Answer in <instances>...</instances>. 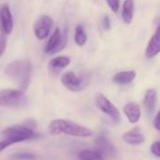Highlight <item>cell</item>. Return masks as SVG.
<instances>
[{
	"label": "cell",
	"mask_w": 160,
	"mask_h": 160,
	"mask_svg": "<svg viewBox=\"0 0 160 160\" xmlns=\"http://www.w3.org/2000/svg\"><path fill=\"white\" fill-rule=\"evenodd\" d=\"M32 73V65L29 59H19L8 63L5 68V74L15 82L19 90L25 92L27 89Z\"/></svg>",
	"instance_id": "cell-1"
},
{
	"label": "cell",
	"mask_w": 160,
	"mask_h": 160,
	"mask_svg": "<svg viewBox=\"0 0 160 160\" xmlns=\"http://www.w3.org/2000/svg\"><path fill=\"white\" fill-rule=\"evenodd\" d=\"M48 131L52 136H58L64 133L73 137L90 138L94 135V132L90 128L81 126L73 121L63 119H56L52 121L48 127Z\"/></svg>",
	"instance_id": "cell-2"
},
{
	"label": "cell",
	"mask_w": 160,
	"mask_h": 160,
	"mask_svg": "<svg viewBox=\"0 0 160 160\" xmlns=\"http://www.w3.org/2000/svg\"><path fill=\"white\" fill-rule=\"evenodd\" d=\"M2 141H4L8 146H10L17 142H22L24 141L34 139L35 137H37V134L34 131V129L28 128L27 126L15 125L7 128L2 132Z\"/></svg>",
	"instance_id": "cell-3"
},
{
	"label": "cell",
	"mask_w": 160,
	"mask_h": 160,
	"mask_svg": "<svg viewBox=\"0 0 160 160\" xmlns=\"http://www.w3.org/2000/svg\"><path fill=\"white\" fill-rule=\"evenodd\" d=\"M61 82L69 91L80 92L89 84L90 76L86 72H82L77 76L75 72L68 70L61 76Z\"/></svg>",
	"instance_id": "cell-4"
},
{
	"label": "cell",
	"mask_w": 160,
	"mask_h": 160,
	"mask_svg": "<svg viewBox=\"0 0 160 160\" xmlns=\"http://www.w3.org/2000/svg\"><path fill=\"white\" fill-rule=\"evenodd\" d=\"M27 102L23 91L19 89H3L0 91V107L21 108Z\"/></svg>",
	"instance_id": "cell-5"
},
{
	"label": "cell",
	"mask_w": 160,
	"mask_h": 160,
	"mask_svg": "<svg viewBox=\"0 0 160 160\" xmlns=\"http://www.w3.org/2000/svg\"><path fill=\"white\" fill-rule=\"evenodd\" d=\"M68 43V30L65 29L63 34L59 27H56L53 33L52 34L51 38H49L44 52L49 54H54L60 51H62Z\"/></svg>",
	"instance_id": "cell-6"
},
{
	"label": "cell",
	"mask_w": 160,
	"mask_h": 160,
	"mask_svg": "<svg viewBox=\"0 0 160 160\" xmlns=\"http://www.w3.org/2000/svg\"><path fill=\"white\" fill-rule=\"evenodd\" d=\"M96 105L102 112H104L106 115H108L115 124H119L121 122L122 117H121V113H120L119 110L103 94L97 95Z\"/></svg>",
	"instance_id": "cell-7"
},
{
	"label": "cell",
	"mask_w": 160,
	"mask_h": 160,
	"mask_svg": "<svg viewBox=\"0 0 160 160\" xmlns=\"http://www.w3.org/2000/svg\"><path fill=\"white\" fill-rule=\"evenodd\" d=\"M53 25V20L48 15H41L34 24V33L38 39L46 38Z\"/></svg>",
	"instance_id": "cell-8"
},
{
	"label": "cell",
	"mask_w": 160,
	"mask_h": 160,
	"mask_svg": "<svg viewBox=\"0 0 160 160\" xmlns=\"http://www.w3.org/2000/svg\"><path fill=\"white\" fill-rule=\"evenodd\" d=\"M96 151H98L103 158H114L117 156V149L114 144L105 136H98L96 141Z\"/></svg>",
	"instance_id": "cell-9"
},
{
	"label": "cell",
	"mask_w": 160,
	"mask_h": 160,
	"mask_svg": "<svg viewBox=\"0 0 160 160\" xmlns=\"http://www.w3.org/2000/svg\"><path fill=\"white\" fill-rule=\"evenodd\" d=\"M0 23L5 34L8 35L13 30V18L8 4L5 3L0 8Z\"/></svg>",
	"instance_id": "cell-10"
},
{
	"label": "cell",
	"mask_w": 160,
	"mask_h": 160,
	"mask_svg": "<svg viewBox=\"0 0 160 160\" xmlns=\"http://www.w3.org/2000/svg\"><path fill=\"white\" fill-rule=\"evenodd\" d=\"M123 112L125 115L127 116L128 120L131 124H136L141 119L142 111H141L140 105L137 102L131 101V102L127 103L123 108Z\"/></svg>",
	"instance_id": "cell-11"
},
{
	"label": "cell",
	"mask_w": 160,
	"mask_h": 160,
	"mask_svg": "<svg viewBox=\"0 0 160 160\" xmlns=\"http://www.w3.org/2000/svg\"><path fill=\"white\" fill-rule=\"evenodd\" d=\"M160 52V26L159 23L156 29L155 34L152 36L147 48L145 50V56L147 58H154Z\"/></svg>",
	"instance_id": "cell-12"
},
{
	"label": "cell",
	"mask_w": 160,
	"mask_h": 160,
	"mask_svg": "<svg viewBox=\"0 0 160 160\" xmlns=\"http://www.w3.org/2000/svg\"><path fill=\"white\" fill-rule=\"evenodd\" d=\"M158 103V93L155 89H148L144 96V108L148 116H153L157 108Z\"/></svg>",
	"instance_id": "cell-13"
},
{
	"label": "cell",
	"mask_w": 160,
	"mask_h": 160,
	"mask_svg": "<svg viewBox=\"0 0 160 160\" xmlns=\"http://www.w3.org/2000/svg\"><path fill=\"white\" fill-rule=\"evenodd\" d=\"M136 78V72L134 70H126V71H120L117 72L115 75H113L112 81V82L120 85H125L132 82Z\"/></svg>",
	"instance_id": "cell-14"
},
{
	"label": "cell",
	"mask_w": 160,
	"mask_h": 160,
	"mask_svg": "<svg viewBox=\"0 0 160 160\" xmlns=\"http://www.w3.org/2000/svg\"><path fill=\"white\" fill-rule=\"evenodd\" d=\"M122 138L128 144L130 145H140L145 142V137L143 136V134L137 131L136 129L125 132Z\"/></svg>",
	"instance_id": "cell-15"
},
{
	"label": "cell",
	"mask_w": 160,
	"mask_h": 160,
	"mask_svg": "<svg viewBox=\"0 0 160 160\" xmlns=\"http://www.w3.org/2000/svg\"><path fill=\"white\" fill-rule=\"evenodd\" d=\"M70 64V58L66 55H59L51 59L49 68L53 72H59L61 69L67 68Z\"/></svg>",
	"instance_id": "cell-16"
},
{
	"label": "cell",
	"mask_w": 160,
	"mask_h": 160,
	"mask_svg": "<svg viewBox=\"0 0 160 160\" xmlns=\"http://www.w3.org/2000/svg\"><path fill=\"white\" fill-rule=\"evenodd\" d=\"M135 11V4L133 0H125L123 4V9H122V18L123 21L129 24L132 22L133 16Z\"/></svg>",
	"instance_id": "cell-17"
},
{
	"label": "cell",
	"mask_w": 160,
	"mask_h": 160,
	"mask_svg": "<svg viewBox=\"0 0 160 160\" xmlns=\"http://www.w3.org/2000/svg\"><path fill=\"white\" fill-rule=\"evenodd\" d=\"M78 157L80 160H106L96 150H82L79 153Z\"/></svg>",
	"instance_id": "cell-18"
},
{
	"label": "cell",
	"mask_w": 160,
	"mask_h": 160,
	"mask_svg": "<svg viewBox=\"0 0 160 160\" xmlns=\"http://www.w3.org/2000/svg\"><path fill=\"white\" fill-rule=\"evenodd\" d=\"M75 42L78 46L82 47L87 40V36L84 32L83 26L82 24H78L75 28V35H74Z\"/></svg>",
	"instance_id": "cell-19"
},
{
	"label": "cell",
	"mask_w": 160,
	"mask_h": 160,
	"mask_svg": "<svg viewBox=\"0 0 160 160\" xmlns=\"http://www.w3.org/2000/svg\"><path fill=\"white\" fill-rule=\"evenodd\" d=\"M7 49V37L3 34H0V58L4 55Z\"/></svg>",
	"instance_id": "cell-20"
},
{
	"label": "cell",
	"mask_w": 160,
	"mask_h": 160,
	"mask_svg": "<svg viewBox=\"0 0 160 160\" xmlns=\"http://www.w3.org/2000/svg\"><path fill=\"white\" fill-rule=\"evenodd\" d=\"M108 6L112 9V12L116 13L120 8V0H106Z\"/></svg>",
	"instance_id": "cell-21"
},
{
	"label": "cell",
	"mask_w": 160,
	"mask_h": 160,
	"mask_svg": "<svg viewBox=\"0 0 160 160\" xmlns=\"http://www.w3.org/2000/svg\"><path fill=\"white\" fill-rule=\"evenodd\" d=\"M150 150H151V153L154 155V156H156L157 158H159L160 157V142L158 141H157V142H155L152 145H151V147H150Z\"/></svg>",
	"instance_id": "cell-22"
},
{
	"label": "cell",
	"mask_w": 160,
	"mask_h": 160,
	"mask_svg": "<svg viewBox=\"0 0 160 160\" xmlns=\"http://www.w3.org/2000/svg\"><path fill=\"white\" fill-rule=\"evenodd\" d=\"M15 158L20 160H26V159H35L36 157L33 154H29V153H20L18 155H15Z\"/></svg>",
	"instance_id": "cell-23"
},
{
	"label": "cell",
	"mask_w": 160,
	"mask_h": 160,
	"mask_svg": "<svg viewBox=\"0 0 160 160\" xmlns=\"http://www.w3.org/2000/svg\"><path fill=\"white\" fill-rule=\"evenodd\" d=\"M111 26H112V22H111V19L108 15H105L103 18H102V27L104 28V30L108 31L111 29Z\"/></svg>",
	"instance_id": "cell-24"
},
{
	"label": "cell",
	"mask_w": 160,
	"mask_h": 160,
	"mask_svg": "<svg viewBox=\"0 0 160 160\" xmlns=\"http://www.w3.org/2000/svg\"><path fill=\"white\" fill-rule=\"evenodd\" d=\"M159 115H160V113L159 112H158V113H157V115L155 116L154 120H153V126H154V128H156V130H158V131H159L160 130Z\"/></svg>",
	"instance_id": "cell-25"
},
{
	"label": "cell",
	"mask_w": 160,
	"mask_h": 160,
	"mask_svg": "<svg viewBox=\"0 0 160 160\" xmlns=\"http://www.w3.org/2000/svg\"><path fill=\"white\" fill-rule=\"evenodd\" d=\"M7 147H8V145L4 141H1V142H0V153H1L4 149H6Z\"/></svg>",
	"instance_id": "cell-26"
}]
</instances>
